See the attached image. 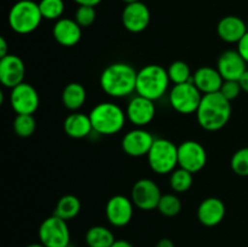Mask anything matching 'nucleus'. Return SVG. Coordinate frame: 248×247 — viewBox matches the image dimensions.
Returning a JSON list of instances; mask_svg holds the SVG:
<instances>
[{
  "mask_svg": "<svg viewBox=\"0 0 248 247\" xmlns=\"http://www.w3.org/2000/svg\"><path fill=\"white\" fill-rule=\"evenodd\" d=\"M73 1L77 2L78 5H86V6H94L96 7L102 0H73Z\"/></svg>",
  "mask_w": 248,
  "mask_h": 247,
  "instance_id": "38",
  "label": "nucleus"
},
{
  "mask_svg": "<svg viewBox=\"0 0 248 247\" xmlns=\"http://www.w3.org/2000/svg\"><path fill=\"white\" fill-rule=\"evenodd\" d=\"M147 159L155 173H172L178 166V145L166 138H155Z\"/></svg>",
  "mask_w": 248,
  "mask_h": 247,
  "instance_id": "6",
  "label": "nucleus"
},
{
  "mask_svg": "<svg viewBox=\"0 0 248 247\" xmlns=\"http://www.w3.org/2000/svg\"><path fill=\"white\" fill-rule=\"evenodd\" d=\"M155 247H176V246H174V242L172 241L171 239L164 237V239L157 241V244L155 245Z\"/></svg>",
  "mask_w": 248,
  "mask_h": 247,
  "instance_id": "37",
  "label": "nucleus"
},
{
  "mask_svg": "<svg viewBox=\"0 0 248 247\" xmlns=\"http://www.w3.org/2000/svg\"><path fill=\"white\" fill-rule=\"evenodd\" d=\"M227 208L220 199L211 196L200 202L198 207V219L205 227H216L224 219Z\"/></svg>",
  "mask_w": 248,
  "mask_h": 247,
  "instance_id": "19",
  "label": "nucleus"
},
{
  "mask_svg": "<svg viewBox=\"0 0 248 247\" xmlns=\"http://www.w3.org/2000/svg\"><path fill=\"white\" fill-rule=\"evenodd\" d=\"M43 19L39 4L33 0H19L15 2L7 17L10 28L21 35L36 31Z\"/></svg>",
  "mask_w": 248,
  "mask_h": 247,
  "instance_id": "5",
  "label": "nucleus"
},
{
  "mask_svg": "<svg viewBox=\"0 0 248 247\" xmlns=\"http://www.w3.org/2000/svg\"><path fill=\"white\" fill-rule=\"evenodd\" d=\"M207 164L205 147L196 140H184L178 145V167L198 173Z\"/></svg>",
  "mask_w": 248,
  "mask_h": 247,
  "instance_id": "10",
  "label": "nucleus"
},
{
  "mask_svg": "<svg viewBox=\"0 0 248 247\" xmlns=\"http://www.w3.org/2000/svg\"><path fill=\"white\" fill-rule=\"evenodd\" d=\"M111 247H135V246H133L132 244H130L128 241H126V240H116Z\"/></svg>",
  "mask_w": 248,
  "mask_h": 247,
  "instance_id": "39",
  "label": "nucleus"
},
{
  "mask_svg": "<svg viewBox=\"0 0 248 247\" xmlns=\"http://www.w3.org/2000/svg\"><path fill=\"white\" fill-rule=\"evenodd\" d=\"M93 132L101 136H113L125 126L127 116L120 106L113 102H102L94 106L89 114Z\"/></svg>",
  "mask_w": 248,
  "mask_h": 247,
  "instance_id": "3",
  "label": "nucleus"
},
{
  "mask_svg": "<svg viewBox=\"0 0 248 247\" xmlns=\"http://www.w3.org/2000/svg\"><path fill=\"white\" fill-rule=\"evenodd\" d=\"M97 12L94 6H86V5H80L77 9L74 15V19L81 28H87L92 26L96 21Z\"/></svg>",
  "mask_w": 248,
  "mask_h": 247,
  "instance_id": "32",
  "label": "nucleus"
},
{
  "mask_svg": "<svg viewBox=\"0 0 248 247\" xmlns=\"http://www.w3.org/2000/svg\"><path fill=\"white\" fill-rule=\"evenodd\" d=\"M170 82L167 69L160 64H148L138 70L136 94L155 102L165 96Z\"/></svg>",
  "mask_w": 248,
  "mask_h": 247,
  "instance_id": "4",
  "label": "nucleus"
},
{
  "mask_svg": "<svg viewBox=\"0 0 248 247\" xmlns=\"http://www.w3.org/2000/svg\"><path fill=\"white\" fill-rule=\"evenodd\" d=\"M63 130H64L65 135L69 136L70 138L81 139V138L89 137L93 128H92L89 114L73 111L64 119Z\"/></svg>",
  "mask_w": 248,
  "mask_h": 247,
  "instance_id": "22",
  "label": "nucleus"
},
{
  "mask_svg": "<svg viewBox=\"0 0 248 247\" xmlns=\"http://www.w3.org/2000/svg\"><path fill=\"white\" fill-rule=\"evenodd\" d=\"M69 247H70V246H69Z\"/></svg>",
  "mask_w": 248,
  "mask_h": 247,
  "instance_id": "42",
  "label": "nucleus"
},
{
  "mask_svg": "<svg viewBox=\"0 0 248 247\" xmlns=\"http://www.w3.org/2000/svg\"><path fill=\"white\" fill-rule=\"evenodd\" d=\"M203 94L193 81L173 85L169 94L170 104L179 114L189 115L196 113Z\"/></svg>",
  "mask_w": 248,
  "mask_h": 247,
  "instance_id": "7",
  "label": "nucleus"
},
{
  "mask_svg": "<svg viewBox=\"0 0 248 247\" xmlns=\"http://www.w3.org/2000/svg\"><path fill=\"white\" fill-rule=\"evenodd\" d=\"M9 55V45L4 36H0V58Z\"/></svg>",
  "mask_w": 248,
  "mask_h": 247,
  "instance_id": "35",
  "label": "nucleus"
},
{
  "mask_svg": "<svg viewBox=\"0 0 248 247\" xmlns=\"http://www.w3.org/2000/svg\"><path fill=\"white\" fill-rule=\"evenodd\" d=\"M162 194L159 185L150 178L138 179L131 189V200L133 205L142 211L157 208Z\"/></svg>",
  "mask_w": 248,
  "mask_h": 247,
  "instance_id": "9",
  "label": "nucleus"
},
{
  "mask_svg": "<svg viewBox=\"0 0 248 247\" xmlns=\"http://www.w3.org/2000/svg\"><path fill=\"white\" fill-rule=\"evenodd\" d=\"M240 85H241V89L244 92L248 93V69L242 74V77L239 79Z\"/></svg>",
  "mask_w": 248,
  "mask_h": 247,
  "instance_id": "36",
  "label": "nucleus"
},
{
  "mask_svg": "<svg viewBox=\"0 0 248 247\" xmlns=\"http://www.w3.org/2000/svg\"><path fill=\"white\" fill-rule=\"evenodd\" d=\"M133 205L131 198L125 195H114L107 201L106 217L111 225L116 228L126 227L132 220Z\"/></svg>",
  "mask_w": 248,
  "mask_h": 247,
  "instance_id": "13",
  "label": "nucleus"
},
{
  "mask_svg": "<svg viewBox=\"0 0 248 247\" xmlns=\"http://www.w3.org/2000/svg\"><path fill=\"white\" fill-rule=\"evenodd\" d=\"M26 247H45V246H44V245L41 244V242H34V244L27 245Z\"/></svg>",
  "mask_w": 248,
  "mask_h": 247,
  "instance_id": "40",
  "label": "nucleus"
},
{
  "mask_svg": "<svg viewBox=\"0 0 248 247\" xmlns=\"http://www.w3.org/2000/svg\"><path fill=\"white\" fill-rule=\"evenodd\" d=\"M87 92L80 82H69L62 91V103L70 111H78L85 104Z\"/></svg>",
  "mask_w": 248,
  "mask_h": 247,
  "instance_id": "23",
  "label": "nucleus"
},
{
  "mask_svg": "<svg viewBox=\"0 0 248 247\" xmlns=\"http://www.w3.org/2000/svg\"><path fill=\"white\" fill-rule=\"evenodd\" d=\"M242 89L239 80H224L219 92L228 99V101H234L241 93Z\"/></svg>",
  "mask_w": 248,
  "mask_h": 247,
  "instance_id": "33",
  "label": "nucleus"
},
{
  "mask_svg": "<svg viewBox=\"0 0 248 247\" xmlns=\"http://www.w3.org/2000/svg\"><path fill=\"white\" fill-rule=\"evenodd\" d=\"M237 51L242 56L245 61L248 63V31L247 33L242 36L241 40L237 43Z\"/></svg>",
  "mask_w": 248,
  "mask_h": 247,
  "instance_id": "34",
  "label": "nucleus"
},
{
  "mask_svg": "<svg viewBox=\"0 0 248 247\" xmlns=\"http://www.w3.org/2000/svg\"><path fill=\"white\" fill-rule=\"evenodd\" d=\"M230 166L237 176L248 177V147L241 148L234 153Z\"/></svg>",
  "mask_w": 248,
  "mask_h": 247,
  "instance_id": "31",
  "label": "nucleus"
},
{
  "mask_svg": "<svg viewBox=\"0 0 248 247\" xmlns=\"http://www.w3.org/2000/svg\"><path fill=\"white\" fill-rule=\"evenodd\" d=\"M137 70L125 62H115L104 68L99 85L104 93L114 98H125L136 92Z\"/></svg>",
  "mask_w": 248,
  "mask_h": 247,
  "instance_id": "1",
  "label": "nucleus"
},
{
  "mask_svg": "<svg viewBox=\"0 0 248 247\" xmlns=\"http://www.w3.org/2000/svg\"><path fill=\"white\" fill-rule=\"evenodd\" d=\"M246 33V23L237 16H225L218 22L217 34L225 43L237 44Z\"/></svg>",
  "mask_w": 248,
  "mask_h": 247,
  "instance_id": "21",
  "label": "nucleus"
},
{
  "mask_svg": "<svg viewBox=\"0 0 248 247\" xmlns=\"http://www.w3.org/2000/svg\"><path fill=\"white\" fill-rule=\"evenodd\" d=\"M193 185V173L178 167L170 173V186L176 193H186Z\"/></svg>",
  "mask_w": 248,
  "mask_h": 247,
  "instance_id": "26",
  "label": "nucleus"
},
{
  "mask_svg": "<svg viewBox=\"0 0 248 247\" xmlns=\"http://www.w3.org/2000/svg\"><path fill=\"white\" fill-rule=\"evenodd\" d=\"M26 65L18 56L9 53L0 58V82L4 87L14 89L24 81Z\"/></svg>",
  "mask_w": 248,
  "mask_h": 247,
  "instance_id": "16",
  "label": "nucleus"
},
{
  "mask_svg": "<svg viewBox=\"0 0 248 247\" xmlns=\"http://www.w3.org/2000/svg\"><path fill=\"white\" fill-rule=\"evenodd\" d=\"M80 211H81V201H80V199L78 196L73 195V194H67V195H63L57 201L53 215L68 222V220L77 217Z\"/></svg>",
  "mask_w": 248,
  "mask_h": 247,
  "instance_id": "25",
  "label": "nucleus"
},
{
  "mask_svg": "<svg viewBox=\"0 0 248 247\" xmlns=\"http://www.w3.org/2000/svg\"><path fill=\"white\" fill-rule=\"evenodd\" d=\"M39 9L44 19L57 21L64 12V1L63 0H40L38 2Z\"/></svg>",
  "mask_w": 248,
  "mask_h": 247,
  "instance_id": "29",
  "label": "nucleus"
},
{
  "mask_svg": "<svg viewBox=\"0 0 248 247\" xmlns=\"http://www.w3.org/2000/svg\"><path fill=\"white\" fill-rule=\"evenodd\" d=\"M39 240L45 247H69L70 230L67 220L52 215L41 222Z\"/></svg>",
  "mask_w": 248,
  "mask_h": 247,
  "instance_id": "8",
  "label": "nucleus"
},
{
  "mask_svg": "<svg viewBox=\"0 0 248 247\" xmlns=\"http://www.w3.org/2000/svg\"><path fill=\"white\" fill-rule=\"evenodd\" d=\"M52 36L60 45L73 47L81 40L82 28L75 19L60 18L53 24Z\"/></svg>",
  "mask_w": 248,
  "mask_h": 247,
  "instance_id": "18",
  "label": "nucleus"
},
{
  "mask_svg": "<svg viewBox=\"0 0 248 247\" xmlns=\"http://www.w3.org/2000/svg\"><path fill=\"white\" fill-rule=\"evenodd\" d=\"M182 210V202L176 194H165L157 205V211L165 217H174Z\"/></svg>",
  "mask_w": 248,
  "mask_h": 247,
  "instance_id": "30",
  "label": "nucleus"
},
{
  "mask_svg": "<svg viewBox=\"0 0 248 247\" xmlns=\"http://www.w3.org/2000/svg\"><path fill=\"white\" fill-rule=\"evenodd\" d=\"M217 69L224 80H239L247 70V62L237 50H227L218 58Z\"/></svg>",
  "mask_w": 248,
  "mask_h": 247,
  "instance_id": "17",
  "label": "nucleus"
},
{
  "mask_svg": "<svg viewBox=\"0 0 248 247\" xmlns=\"http://www.w3.org/2000/svg\"><path fill=\"white\" fill-rule=\"evenodd\" d=\"M115 241L111 230L104 225H93L85 234V242L89 247H111Z\"/></svg>",
  "mask_w": 248,
  "mask_h": 247,
  "instance_id": "24",
  "label": "nucleus"
},
{
  "mask_svg": "<svg viewBox=\"0 0 248 247\" xmlns=\"http://www.w3.org/2000/svg\"><path fill=\"white\" fill-rule=\"evenodd\" d=\"M167 73H169L170 80L174 85L193 81L190 67L184 61H174V62H172L170 67L167 68Z\"/></svg>",
  "mask_w": 248,
  "mask_h": 247,
  "instance_id": "27",
  "label": "nucleus"
},
{
  "mask_svg": "<svg viewBox=\"0 0 248 247\" xmlns=\"http://www.w3.org/2000/svg\"><path fill=\"white\" fill-rule=\"evenodd\" d=\"M156 108L154 101L145 97L136 94L128 101L126 107V116L127 120L136 127H144L149 125L155 118Z\"/></svg>",
  "mask_w": 248,
  "mask_h": 247,
  "instance_id": "14",
  "label": "nucleus"
},
{
  "mask_svg": "<svg viewBox=\"0 0 248 247\" xmlns=\"http://www.w3.org/2000/svg\"><path fill=\"white\" fill-rule=\"evenodd\" d=\"M125 4H131V2H136V1H140V0H123Z\"/></svg>",
  "mask_w": 248,
  "mask_h": 247,
  "instance_id": "41",
  "label": "nucleus"
},
{
  "mask_svg": "<svg viewBox=\"0 0 248 247\" xmlns=\"http://www.w3.org/2000/svg\"><path fill=\"white\" fill-rule=\"evenodd\" d=\"M36 121L29 114H17L14 120V131L18 137L28 138L35 132Z\"/></svg>",
  "mask_w": 248,
  "mask_h": 247,
  "instance_id": "28",
  "label": "nucleus"
},
{
  "mask_svg": "<svg viewBox=\"0 0 248 247\" xmlns=\"http://www.w3.org/2000/svg\"><path fill=\"white\" fill-rule=\"evenodd\" d=\"M121 21L126 31L130 33H140L145 31L150 23L149 7L140 0L126 4L121 14Z\"/></svg>",
  "mask_w": 248,
  "mask_h": 247,
  "instance_id": "15",
  "label": "nucleus"
},
{
  "mask_svg": "<svg viewBox=\"0 0 248 247\" xmlns=\"http://www.w3.org/2000/svg\"><path fill=\"white\" fill-rule=\"evenodd\" d=\"M10 104L16 114H29L33 115L39 108L40 97L33 85L28 82H22L16 87L11 89L10 93Z\"/></svg>",
  "mask_w": 248,
  "mask_h": 247,
  "instance_id": "11",
  "label": "nucleus"
},
{
  "mask_svg": "<svg viewBox=\"0 0 248 247\" xmlns=\"http://www.w3.org/2000/svg\"><path fill=\"white\" fill-rule=\"evenodd\" d=\"M193 82L202 94L219 92L224 79L222 77L217 68L203 65L196 69L193 75Z\"/></svg>",
  "mask_w": 248,
  "mask_h": 247,
  "instance_id": "20",
  "label": "nucleus"
},
{
  "mask_svg": "<svg viewBox=\"0 0 248 247\" xmlns=\"http://www.w3.org/2000/svg\"><path fill=\"white\" fill-rule=\"evenodd\" d=\"M155 137L143 127H136L128 131L121 140V148L128 156H147L154 143Z\"/></svg>",
  "mask_w": 248,
  "mask_h": 247,
  "instance_id": "12",
  "label": "nucleus"
},
{
  "mask_svg": "<svg viewBox=\"0 0 248 247\" xmlns=\"http://www.w3.org/2000/svg\"><path fill=\"white\" fill-rule=\"evenodd\" d=\"M232 102L228 101L220 92L203 94L196 110V120L203 130H222L232 118Z\"/></svg>",
  "mask_w": 248,
  "mask_h": 247,
  "instance_id": "2",
  "label": "nucleus"
}]
</instances>
